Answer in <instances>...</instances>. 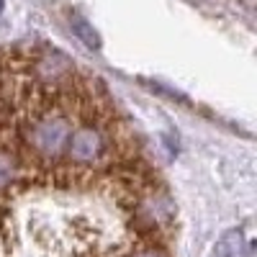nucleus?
I'll return each instance as SVG.
<instances>
[{
	"instance_id": "obj_1",
	"label": "nucleus",
	"mask_w": 257,
	"mask_h": 257,
	"mask_svg": "<svg viewBox=\"0 0 257 257\" xmlns=\"http://www.w3.org/2000/svg\"><path fill=\"white\" fill-rule=\"evenodd\" d=\"M72 116L57 111H36L34 116H26L16 121V137L21 139L29 152L41 162H57L64 155L70 132H72Z\"/></svg>"
},
{
	"instance_id": "obj_2",
	"label": "nucleus",
	"mask_w": 257,
	"mask_h": 257,
	"mask_svg": "<svg viewBox=\"0 0 257 257\" xmlns=\"http://www.w3.org/2000/svg\"><path fill=\"white\" fill-rule=\"evenodd\" d=\"M105 149H108V139L105 132H100L93 123H75L67 147H64V155L70 157V162L75 165H103L105 160Z\"/></svg>"
},
{
	"instance_id": "obj_3",
	"label": "nucleus",
	"mask_w": 257,
	"mask_h": 257,
	"mask_svg": "<svg viewBox=\"0 0 257 257\" xmlns=\"http://www.w3.org/2000/svg\"><path fill=\"white\" fill-rule=\"evenodd\" d=\"M75 70H77L75 64L57 49H31L26 72L41 85H54L67 80Z\"/></svg>"
},
{
	"instance_id": "obj_4",
	"label": "nucleus",
	"mask_w": 257,
	"mask_h": 257,
	"mask_svg": "<svg viewBox=\"0 0 257 257\" xmlns=\"http://www.w3.org/2000/svg\"><path fill=\"white\" fill-rule=\"evenodd\" d=\"M70 26H72L75 36H77L88 49H100V36H98V31H95L80 13H70Z\"/></svg>"
},
{
	"instance_id": "obj_5",
	"label": "nucleus",
	"mask_w": 257,
	"mask_h": 257,
	"mask_svg": "<svg viewBox=\"0 0 257 257\" xmlns=\"http://www.w3.org/2000/svg\"><path fill=\"white\" fill-rule=\"evenodd\" d=\"M242 252V234L239 231H229L216 242L211 257H239Z\"/></svg>"
},
{
	"instance_id": "obj_6",
	"label": "nucleus",
	"mask_w": 257,
	"mask_h": 257,
	"mask_svg": "<svg viewBox=\"0 0 257 257\" xmlns=\"http://www.w3.org/2000/svg\"><path fill=\"white\" fill-rule=\"evenodd\" d=\"M16 175H18V162H16V157L8 155V152H0V190L8 188Z\"/></svg>"
},
{
	"instance_id": "obj_7",
	"label": "nucleus",
	"mask_w": 257,
	"mask_h": 257,
	"mask_svg": "<svg viewBox=\"0 0 257 257\" xmlns=\"http://www.w3.org/2000/svg\"><path fill=\"white\" fill-rule=\"evenodd\" d=\"M134 257H167V254H165V247H142Z\"/></svg>"
},
{
	"instance_id": "obj_8",
	"label": "nucleus",
	"mask_w": 257,
	"mask_h": 257,
	"mask_svg": "<svg viewBox=\"0 0 257 257\" xmlns=\"http://www.w3.org/2000/svg\"><path fill=\"white\" fill-rule=\"evenodd\" d=\"M3 8H6V0H0V13H3Z\"/></svg>"
}]
</instances>
